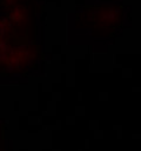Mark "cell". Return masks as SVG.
<instances>
[{"mask_svg":"<svg viewBox=\"0 0 141 151\" xmlns=\"http://www.w3.org/2000/svg\"><path fill=\"white\" fill-rule=\"evenodd\" d=\"M99 19H105V20H107V24L109 25V24H112V22H114L115 20H116V11L115 9H112V8H107V9H105L102 13H101V15H100V18ZM106 24V25H107Z\"/></svg>","mask_w":141,"mask_h":151,"instance_id":"6da1fadb","label":"cell"}]
</instances>
